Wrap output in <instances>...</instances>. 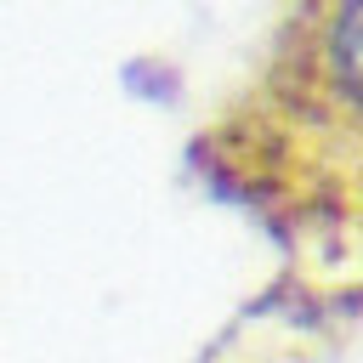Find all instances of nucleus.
<instances>
[{
	"mask_svg": "<svg viewBox=\"0 0 363 363\" xmlns=\"http://www.w3.org/2000/svg\"><path fill=\"white\" fill-rule=\"evenodd\" d=\"M210 153L267 210L363 233V0H301Z\"/></svg>",
	"mask_w": 363,
	"mask_h": 363,
	"instance_id": "1",
	"label": "nucleus"
}]
</instances>
